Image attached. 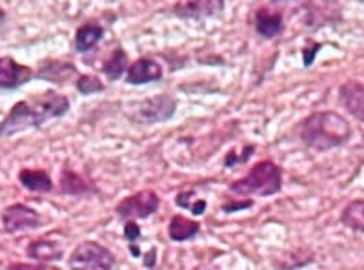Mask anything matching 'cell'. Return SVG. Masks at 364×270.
Here are the masks:
<instances>
[{
  "mask_svg": "<svg viewBox=\"0 0 364 270\" xmlns=\"http://www.w3.org/2000/svg\"><path fill=\"white\" fill-rule=\"evenodd\" d=\"M126 66H128V55H126V51L122 50V48H117V50L113 51L112 57H109L108 63L104 64L102 71L106 73L108 79L115 81L119 79L120 75L124 73Z\"/></svg>",
  "mask_w": 364,
  "mask_h": 270,
  "instance_id": "cell-21",
  "label": "cell"
},
{
  "mask_svg": "<svg viewBox=\"0 0 364 270\" xmlns=\"http://www.w3.org/2000/svg\"><path fill=\"white\" fill-rule=\"evenodd\" d=\"M70 110L68 97L57 92H46L28 100H18L11 112L0 121V137H11L33 126L44 125L46 121L60 117Z\"/></svg>",
  "mask_w": 364,
  "mask_h": 270,
  "instance_id": "cell-1",
  "label": "cell"
},
{
  "mask_svg": "<svg viewBox=\"0 0 364 270\" xmlns=\"http://www.w3.org/2000/svg\"><path fill=\"white\" fill-rule=\"evenodd\" d=\"M124 236L128 242H135V239L141 237V227H139L133 219H128L124 224Z\"/></svg>",
  "mask_w": 364,
  "mask_h": 270,
  "instance_id": "cell-23",
  "label": "cell"
},
{
  "mask_svg": "<svg viewBox=\"0 0 364 270\" xmlns=\"http://www.w3.org/2000/svg\"><path fill=\"white\" fill-rule=\"evenodd\" d=\"M18 181L26 190L37 194H50L53 190V181L44 170H22L18 174Z\"/></svg>",
  "mask_w": 364,
  "mask_h": 270,
  "instance_id": "cell-16",
  "label": "cell"
},
{
  "mask_svg": "<svg viewBox=\"0 0 364 270\" xmlns=\"http://www.w3.org/2000/svg\"><path fill=\"white\" fill-rule=\"evenodd\" d=\"M341 223L353 232L364 234V199L348 203L341 214Z\"/></svg>",
  "mask_w": 364,
  "mask_h": 270,
  "instance_id": "cell-20",
  "label": "cell"
},
{
  "mask_svg": "<svg viewBox=\"0 0 364 270\" xmlns=\"http://www.w3.org/2000/svg\"><path fill=\"white\" fill-rule=\"evenodd\" d=\"M2 224L8 234H17L24 230L41 229L42 224H46V219L28 204L15 203L2 212Z\"/></svg>",
  "mask_w": 364,
  "mask_h": 270,
  "instance_id": "cell-6",
  "label": "cell"
},
{
  "mask_svg": "<svg viewBox=\"0 0 364 270\" xmlns=\"http://www.w3.org/2000/svg\"><path fill=\"white\" fill-rule=\"evenodd\" d=\"M304 8H306V22L311 28H321L341 21L339 0H308Z\"/></svg>",
  "mask_w": 364,
  "mask_h": 270,
  "instance_id": "cell-8",
  "label": "cell"
},
{
  "mask_svg": "<svg viewBox=\"0 0 364 270\" xmlns=\"http://www.w3.org/2000/svg\"><path fill=\"white\" fill-rule=\"evenodd\" d=\"M200 232L199 221L188 219L184 216H173L168 224V234L173 242H188Z\"/></svg>",
  "mask_w": 364,
  "mask_h": 270,
  "instance_id": "cell-15",
  "label": "cell"
},
{
  "mask_svg": "<svg viewBox=\"0 0 364 270\" xmlns=\"http://www.w3.org/2000/svg\"><path fill=\"white\" fill-rule=\"evenodd\" d=\"M235 207H228V204H223V210L224 212H235V210H245V208H252L253 207V201L248 199V201H242V203H233Z\"/></svg>",
  "mask_w": 364,
  "mask_h": 270,
  "instance_id": "cell-24",
  "label": "cell"
},
{
  "mask_svg": "<svg viewBox=\"0 0 364 270\" xmlns=\"http://www.w3.org/2000/svg\"><path fill=\"white\" fill-rule=\"evenodd\" d=\"M155 256H157V252L154 250H149L148 254H146V258H144V265L146 266H155Z\"/></svg>",
  "mask_w": 364,
  "mask_h": 270,
  "instance_id": "cell-26",
  "label": "cell"
},
{
  "mask_svg": "<svg viewBox=\"0 0 364 270\" xmlns=\"http://www.w3.org/2000/svg\"><path fill=\"white\" fill-rule=\"evenodd\" d=\"M60 190L68 196H86V194L97 192V188L87 179H84L82 175L75 174L71 170H64L63 177H60Z\"/></svg>",
  "mask_w": 364,
  "mask_h": 270,
  "instance_id": "cell-19",
  "label": "cell"
},
{
  "mask_svg": "<svg viewBox=\"0 0 364 270\" xmlns=\"http://www.w3.org/2000/svg\"><path fill=\"white\" fill-rule=\"evenodd\" d=\"M318 48H321V46H315V50H308V48H306V50L302 51V53H304V66H310V64L314 63Z\"/></svg>",
  "mask_w": 364,
  "mask_h": 270,
  "instance_id": "cell-25",
  "label": "cell"
},
{
  "mask_svg": "<svg viewBox=\"0 0 364 270\" xmlns=\"http://www.w3.org/2000/svg\"><path fill=\"white\" fill-rule=\"evenodd\" d=\"M177 110V103L168 93L149 97L139 104V121L142 123H162L171 119Z\"/></svg>",
  "mask_w": 364,
  "mask_h": 270,
  "instance_id": "cell-7",
  "label": "cell"
},
{
  "mask_svg": "<svg viewBox=\"0 0 364 270\" xmlns=\"http://www.w3.org/2000/svg\"><path fill=\"white\" fill-rule=\"evenodd\" d=\"M224 9V0H186L175 6V15L182 19L215 17Z\"/></svg>",
  "mask_w": 364,
  "mask_h": 270,
  "instance_id": "cell-11",
  "label": "cell"
},
{
  "mask_svg": "<svg viewBox=\"0 0 364 270\" xmlns=\"http://www.w3.org/2000/svg\"><path fill=\"white\" fill-rule=\"evenodd\" d=\"M33 77L35 75L31 68L22 66L11 57H0V88L15 90L22 84L29 83Z\"/></svg>",
  "mask_w": 364,
  "mask_h": 270,
  "instance_id": "cell-9",
  "label": "cell"
},
{
  "mask_svg": "<svg viewBox=\"0 0 364 270\" xmlns=\"http://www.w3.org/2000/svg\"><path fill=\"white\" fill-rule=\"evenodd\" d=\"M28 258L35 259L38 263H51L63 259V249L57 245L55 242L50 239H37V242H31L28 245Z\"/></svg>",
  "mask_w": 364,
  "mask_h": 270,
  "instance_id": "cell-14",
  "label": "cell"
},
{
  "mask_svg": "<svg viewBox=\"0 0 364 270\" xmlns=\"http://www.w3.org/2000/svg\"><path fill=\"white\" fill-rule=\"evenodd\" d=\"M104 29L99 24H84L77 29V35H75V50L80 51V53H86V51L93 50V48L102 41Z\"/></svg>",
  "mask_w": 364,
  "mask_h": 270,
  "instance_id": "cell-18",
  "label": "cell"
},
{
  "mask_svg": "<svg viewBox=\"0 0 364 270\" xmlns=\"http://www.w3.org/2000/svg\"><path fill=\"white\" fill-rule=\"evenodd\" d=\"M255 29L257 33L266 38L277 37L284 29V19L281 13H269L268 9L262 8L255 15Z\"/></svg>",
  "mask_w": 364,
  "mask_h": 270,
  "instance_id": "cell-13",
  "label": "cell"
},
{
  "mask_svg": "<svg viewBox=\"0 0 364 270\" xmlns=\"http://www.w3.org/2000/svg\"><path fill=\"white\" fill-rule=\"evenodd\" d=\"M161 197L154 190H141L133 194V196L124 197L117 204L115 212L120 219H146V217L154 216L159 210Z\"/></svg>",
  "mask_w": 364,
  "mask_h": 270,
  "instance_id": "cell-5",
  "label": "cell"
},
{
  "mask_svg": "<svg viewBox=\"0 0 364 270\" xmlns=\"http://www.w3.org/2000/svg\"><path fill=\"white\" fill-rule=\"evenodd\" d=\"M162 77V68L157 61L154 58H139L136 63H133L132 66L126 71V81L129 84H148L155 83Z\"/></svg>",
  "mask_w": 364,
  "mask_h": 270,
  "instance_id": "cell-12",
  "label": "cell"
},
{
  "mask_svg": "<svg viewBox=\"0 0 364 270\" xmlns=\"http://www.w3.org/2000/svg\"><path fill=\"white\" fill-rule=\"evenodd\" d=\"M302 142L315 152H328L346 145L352 137V126L337 112H315L301 123Z\"/></svg>",
  "mask_w": 364,
  "mask_h": 270,
  "instance_id": "cell-2",
  "label": "cell"
},
{
  "mask_svg": "<svg viewBox=\"0 0 364 270\" xmlns=\"http://www.w3.org/2000/svg\"><path fill=\"white\" fill-rule=\"evenodd\" d=\"M115 265V256L95 242L80 243L70 256V269L75 270H109Z\"/></svg>",
  "mask_w": 364,
  "mask_h": 270,
  "instance_id": "cell-4",
  "label": "cell"
},
{
  "mask_svg": "<svg viewBox=\"0 0 364 270\" xmlns=\"http://www.w3.org/2000/svg\"><path fill=\"white\" fill-rule=\"evenodd\" d=\"M273 2H281V0H273Z\"/></svg>",
  "mask_w": 364,
  "mask_h": 270,
  "instance_id": "cell-27",
  "label": "cell"
},
{
  "mask_svg": "<svg viewBox=\"0 0 364 270\" xmlns=\"http://www.w3.org/2000/svg\"><path fill=\"white\" fill-rule=\"evenodd\" d=\"M77 90L82 95H91V93L104 92V84L95 75H80V79L77 81Z\"/></svg>",
  "mask_w": 364,
  "mask_h": 270,
  "instance_id": "cell-22",
  "label": "cell"
},
{
  "mask_svg": "<svg viewBox=\"0 0 364 270\" xmlns=\"http://www.w3.org/2000/svg\"><path fill=\"white\" fill-rule=\"evenodd\" d=\"M77 73V68L70 63H60V61H48L41 66L37 77L44 81H51V83H64V81L71 79Z\"/></svg>",
  "mask_w": 364,
  "mask_h": 270,
  "instance_id": "cell-17",
  "label": "cell"
},
{
  "mask_svg": "<svg viewBox=\"0 0 364 270\" xmlns=\"http://www.w3.org/2000/svg\"><path fill=\"white\" fill-rule=\"evenodd\" d=\"M339 100L350 115L364 123V83L346 81L339 88Z\"/></svg>",
  "mask_w": 364,
  "mask_h": 270,
  "instance_id": "cell-10",
  "label": "cell"
},
{
  "mask_svg": "<svg viewBox=\"0 0 364 270\" xmlns=\"http://www.w3.org/2000/svg\"><path fill=\"white\" fill-rule=\"evenodd\" d=\"M230 190L242 197H268L282 190V170L275 162H257L255 167L242 179H237L230 185Z\"/></svg>",
  "mask_w": 364,
  "mask_h": 270,
  "instance_id": "cell-3",
  "label": "cell"
}]
</instances>
